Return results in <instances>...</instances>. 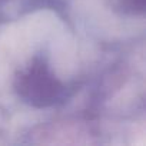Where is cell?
<instances>
[{
  "instance_id": "6da1fadb",
  "label": "cell",
  "mask_w": 146,
  "mask_h": 146,
  "mask_svg": "<svg viewBox=\"0 0 146 146\" xmlns=\"http://www.w3.org/2000/svg\"><path fill=\"white\" fill-rule=\"evenodd\" d=\"M37 88H40V85H36ZM43 88H53V83L52 82H49V80H46V83H43ZM40 90L42 89H33V92H35V96L37 98V99H40Z\"/></svg>"
}]
</instances>
